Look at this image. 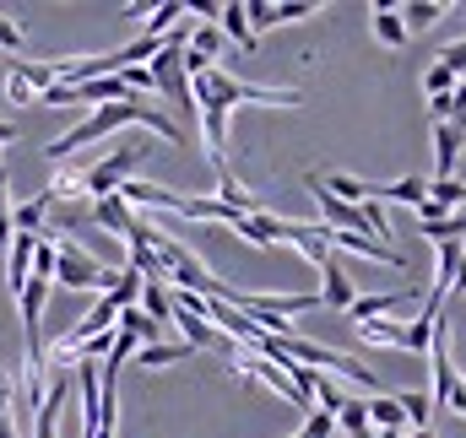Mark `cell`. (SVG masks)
Masks as SVG:
<instances>
[{"instance_id":"1","label":"cell","mask_w":466,"mask_h":438,"mask_svg":"<svg viewBox=\"0 0 466 438\" xmlns=\"http://www.w3.org/2000/svg\"><path fill=\"white\" fill-rule=\"evenodd\" d=\"M119 124H147L152 135H163V141H174V146L185 141V130H179L168 114H157L152 104H141V98H125V104H104V109H93L82 124H76V130H66L55 146H44V157H49V163H66L76 146H87V141H104L109 130H119Z\"/></svg>"},{"instance_id":"2","label":"cell","mask_w":466,"mask_h":438,"mask_svg":"<svg viewBox=\"0 0 466 438\" xmlns=\"http://www.w3.org/2000/svg\"><path fill=\"white\" fill-rule=\"evenodd\" d=\"M119 276V265L93 260L87 249H76L71 238H55V282L71 287V293H109Z\"/></svg>"},{"instance_id":"3","label":"cell","mask_w":466,"mask_h":438,"mask_svg":"<svg viewBox=\"0 0 466 438\" xmlns=\"http://www.w3.org/2000/svg\"><path fill=\"white\" fill-rule=\"evenodd\" d=\"M147 157V146H119V152H109L98 168H87V195L93 201H104V195H115L119 184L136 174V163Z\"/></svg>"},{"instance_id":"4","label":"cell","mask_w":466,"mask_h":438,"mask_svg":"<svg viewBox=\"0 0 466 438\" xmlns=\"http://www.w3.org/2000/svg\"><path fill=\"white\" fill-rule=\"evenodd\" d=\"M315 11H320V5H309V0H304V5H299V0H293V5H266V0H249V5H244L255 38H260L266 27H282V22H299V16H315Z\"/></svg>"},{"instance_id":"5","label":"cell","mask_w":466,"mask_h":438,"mask_svg":"<svg viewBox=\"0 0 466 438\" xmlns=\"http://www.w3.org/2000/svg\"><path fill=\"white\" fill-rule=\"evenodd\" d=\"M320 276H326V287H320V309H331V314H348L358 293H352V276L342 271V260L331 254V260L320 265Z\"/></svg>"},{"instance_id":"6","label":"cell","mask_w":466,"mask_h":438,"mask_svg":"<svg viewBox=\"0 0 466 438\" xmlns=\"http://www.w3.org/2000/svg\"><path fill=\"white\" fill-rule=\"evenodd\" d=\"M0 417L11 423V433H16V423L27 417V401H22V368L0 352Z\"/></svg>"},{"instance_id":"7","label":"cell","mask_w":466,"mask_h":438,"mask_svg":"<svg viewBox=\"0 0 466 438\" xmlns=\"http://www.w3.org/2000/svg\"><path fill=\"white\" fill-rule=\"evenodd\" d=\"M93 222H98V227H109L119 244H130V238H136V222H141V217H136L119 195H104V201H93Z\"/></svg>"},{"instance_id":"8","label":"cell","mask_w":466,"mask_h":438,"mask_svg":"<svg viewBox=\"0 0 466 438\" xmlns=\"http://www.w3.org/2000/svg\"><path fill=\"white\" fill-rule=\"evenodd\" d=\"M461 130L445 119V124H434V179H456V163H461Z\"/></svg>"},{"instance_id":"9","label":"cell","mask_w":466,"mask_h":438,"mask_svg":"<svg viewBox=\"0 0 466 438\" xmlns=\"http://www.w3.org/2000/svg\"><path fill=\"white\" fill-rule=\"evenodd\" d=\"M418 304V293H380V298H352L348 320L352 325H363V320H380V314H401V309H412Z\"/></svg>"},{"instance_id":"10","label":"cell","mask_w":466,"mask_h":438,"mask_svg":"<svg viewBox=\"0 0 466 438\" xmlns=\"http://www.w3.org/2000/svg\"><path fill=\"white\" fill-rule=\"evenodd\" d=\"M44 195H49L55 206H60V201H82V195H87V168H82V163H55Z\"/></svg>"},{"instance_id":"11","label":"cell","mask_w":466,"mask_h":438,"mask_svg":"<svg viewBox=\"0 0 466 438\" xmlns=\"http://www.w3.org/2000/svg\"><path fill=\"white\" fill-rule=\"evenodd\" d=\"M33 244H38V238L16 233V238H11V249H5V287H11V293H22V287H27V276H33Z\"/></svg>"},{"instance_id":"12","label":"cell","mask_w":466,"mask_h":438,"mask_svg":"<svg viewBox=\"0 0 466 438\" xmlns=\"http://www.w3.org/2000/svg\"><path fill=\"white\" fill-rule=\"evenodd\" d=\"M218 27H223V38H233V44H238L244 55H255V49H260V38L249 33V16H244V5H238V0L218 11Z\"/></svg>"},{"instance_id":"13","label":"cell","mask_w":466,"mask_h":438,"mask_svg":"<svg viewBox=\"0 0 466 438\" xmlns=\"http://www.w3.org/2000/svg\"><path fill=\"white\" fill-rule=\"evenodd\" d=\"M374 201H401V206L418 212V206L429 201V179L412 174V179H396V184H374Z\"/></svg>"},{"instance_id":"14","label":"cell","mask_w":466,"mask_h":438,"mask_svg":"<svg viewBox=\"0 0 466 438\" xmlns=\"http://www.w3.org/2000/svg\"><path fill=\"white\" fill-rule=\"evenodd\" d=\"M369 22H374V38H380L385 49H401V44H407V27H401V11H396V5H374Z\"/></svg>"},{"instance_id":"15","label":"cell","mask_w":466,"mask_h":438,"mask_svg":"<svg viewBox=\"0 0 466 438\" xmlns=\"http://www.w3.org/2000/svg\"><path fill=\"white\" fill-rule=\"evenodd\" d=\"M363 417H369V428H380V433H401V406H396V395H374V401H363Z\"/></svg>"},{"instance_id":"16","label":"cell","mask_w":466,"mask_h":438,"mask_svg":"<svg viewBox=\"0 0 466 438\" xmlns=\"http://www.w3.org/2000/svg\"><path fill=\"white\" fill-rule=\"evenodd\" d=\"M320 184H326L342 206H363V201H374V184H363V179H352V174H320Z\"/></svg>"},{"instance_id":"17","label":"cell","mask_w":466,"mask_h":438,"mask_svg":"<svg viewBox=\"0 0 466 438\" xmlns=\"http://www.w3.org/2000/svg\"><path fill=\"white\" fill-rule=\"evenodd\" d=\"M358 341L363 346H401L407 352V325H396V320H363L358 325Z\"/></svg>"},{"instance_id":"18","label":"cell","mask_w":466,"mask_h":438,"mask_svg":"<svg viewBox=\"0 0 466 438\" xmlns=\"http://www.w3.org/2000/svg\"><path fill=\"white\" fill-rule=\"evenodd\" d=\"M0 71H5V104H33L38 98L33 76H27V60H5Z\"/></svg>"},{"instance_id":"19","label":"cell","mask_w":466,"mask_h":438,"mask_svg":"<svg viewBox=\"0 0 466 438\" xmlns=\"http://www.w3.org/2000/svg\"><path fill=\"white\" fill-rule=\"evenodd\" d=\"M115 330H125V335H136V346H157L163 335H157V320H147L141 309H119V320H115Z\"/></svg>"},{"instance_id":"20","label":"cell","mask_w":466,"mask_h":438,"mask_svg":"<svg viewBox=\"0 0 466 438\" xmlns=\"http://www.w3.org/2000/svg\"><path fill=\"white\" fill-rule=\"evenodd\" d=\"M396 11H401L407 38H412V33H423V27H434V22L445 16V5H434V0H412V5H396Z\"/></svg>"},{"instance_id":"21","label":"cell","mask_w":466,"mask_h":438,"mask_svg":"<svg viewBox=\"0 0 466 438\" xmlns=\"http://www.w3.org/2000/svg\"><path fill=\"white\" fill-rule=\"evenodd\" d=\"M136 309H141L147 320H157V325L174 320V304H168V287H163V282H141V304H136Z\"/></svg>"},{"instance_id":"22","label":"cell","mask_w":466,"mask_h":438,"mask_svg":"<svg viewBox=\"0 0 466 438\" xmlns=\"http://www.w3.org/2000/svg\"><path fill=\"white\" fill-rule=\"evenodd\" d=\"M141 357V368H168V363H185V357H196L185 341H157V346H141L136 352Z\"/></svg>"},{"instance_id":"23","label":"cell","mask_w":466,"mask_h":438,"mask_svg":"<svg viewBox=\"0 0 466 438\" xmlns=\"http://www.w3.org/2000/svg\"><path fill=\"white\" fill-rule=\"evenodd\" d=\"M190 55H201V60H212L218 65V49H223V27L218 22H201L196 33H190V44H185Z\"/></svg>"},{"instance_id":"24","label":"cell","mask_w":466,"mask_h":438,"mask_svg":"<svg viewBox=\"0 0 466 438\" xmlns=\"http://www.w3.org/2000/svg\"><path fill=\"white\" fill-rule=\"evenodd\" d=\"M396 406H401V417L412 423V433H418V428H429V412H434L429 390H407V395H396Z\"/></svg>"},{"instance_id":"25","label":"cell","mask_w":466,"mask_h":438,"mask_svg":"<svg viewBox=\"0 0 466 438\" xmlns=\"http://www.w3.org/2000/svg\"><path fill=\"white\" fill-rule=\"evenodd\" d=\"M423 93H429V98H451V93H456V76H451L445 65H429V76H423Z\"/></svg>"},{"instance_id":"26","label":"cell","mask_w":466,"mask_h":438,"mask_svg":"<svg viewBox=\"0 0 466 438\" xmlns=\"http://www.w3.org/2000/svg\"><path fill=\"white\" fill-rule=\"evenodd\" d=\"M434 65H445V71H451V76H456V82H461V76H466V38H456V44H445V49H440V60H434Z\"/></svg>"},{"instance_id":"27","label":"cell","mask_w":466,"mask_h":438,"mask_svg":"<svg viewBox=\"0 0 466 438\" xmlns=\"http://www.w3.org/2000/svg\"><path fill=\"white\" fill-rule=\"evenodd\" d=\"M445 406H451L456 417H466V379H461V373H456V390H451V401H445Z\"/></svg>"},{"instance_id":"28","label":"cell","mask_w":466,"mask_h":438,"mask_svg":"<svg viewBox=\"0 0 466 438\" xmlns=\"http://www.w3.org/2000/svg\"><path fill=\"white\" fill-rule=\"evenodd\" d=\"M0 141H16V124H5V119H0Z\"/></svg>"},{"instance_id":"29","label":"cell","mask_w":466,"mask_h":438,"mask_svg":"<svg viewBox=\"0 0 466 438\" xmlns=\"http://www.w3.org/2000/svg\"><path fill=\"white\" fill-rule=\"evenodd\" d=\"M412 438H434V428H418V433H412Z\"/></svg>"},{"instance_id":"30","label":"cell","mask_w":466,"mask_h":438,"mask_svg":"<svg viewBox=\"0 0 466 438\" xmlns=\"http://www.w3.org/2000/svg\"><path fill=\"white\" fill-rule=\"evenodd\" d=\"M461 174H466V157H461V163H456V179H461Z\"/></svg>"},{"instance_id":"31","label":"cell","mask_w":466,"mask_h":438,"mask_svg":"<svg viewBox=\"0 0 466 438\" xmlns=\"http://www.w3.org/2000/svg\"><path fill=\"white\" fill-rule=\"evenodd\" d=\"M352 438H374V428H363V433H352Z\"/></svg>"},{"instance_id":"32","label":"cell","mask_w":466,"mask_h":438,"mask_svg":"<svg viewBox=\"0 0 466 438\" xmlns=\"http://www.w3.org/2000/svg\"><path fill=\"white\" fill-rule=\"evenodd\" d=\"M293 438H304V428H299V433H293Z\"/></svg>"}]
</instances>
